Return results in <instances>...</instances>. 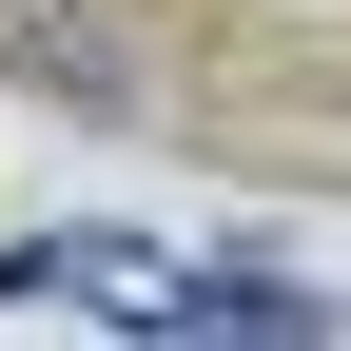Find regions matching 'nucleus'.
<instances>
[{
	"label": "nucleus",
	"mask_w": 351,
	"mask_h": 351,
	"mask_svg": "<svg viewBox=\"0 0 351 351\" xmlns=\"http://www.w3.org/2000/svg\"><path fill=\"white\" fill-rule=\"evenodd\" d=\"M0 313H98V332H195V274H176V254H98V234H39V254H0Z\"/></svg>",
	"instance_id": "obj_1"
}]
</instances>
